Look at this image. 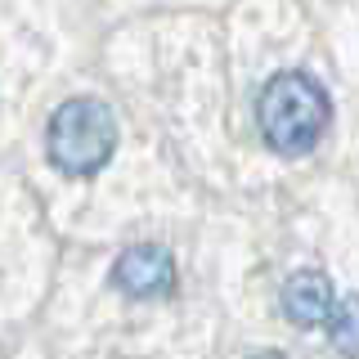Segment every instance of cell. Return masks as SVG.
I'll return each instance as SVG.
<instances>
[{
  "label": "cell",
  "mask_w": 359,
  "mask_h": 359,
  "mask_svg": "<svg viewBox=\"0 0 359 359\" xmlns=\"http://www.w3.org/2000/svg\"><path fill=\"white\" fill-rule=\"evenodd\" d=\"M328 90L314 81L310 72H278L269 76L261 99H256V126L261 140L283 157H306L328 130Z\"/></svg>",
  "instance_id": "1"
},
{
  "label": "cell",
  "mask_w": 359,
  "mask_h": 359,
  "mask_svg": "<svg viewBox=\"0 0 359 359\" xmlns=\"http://www.w3.org/2000/svg\"><path fill=\"white\" fill-rule=\"evenodd\" d=\"M112 149H117V121H112V108L99 104V99H67L50 117L45 153L63 175L86 180L104 171Z\"/></svg>",
  "instance_id": "2"
},
{
  "label": "cell",
  "mask_w": 359,
  "mask_h": 359,
  "mask_svg": "<svg viewBox=\"0 0 359 359\" xmlns=\"http://www.w3.org/2000/svg\"><path fill=\"white\" fill-rule=\"evenodd\" d=\"M112 283L135 301H157L175 292V256L162 243H135L117 256L112 265Z\"/></svg>",
  "instance_id": "3"
},
{
  "label": "cell",
  "mask_w": 359,
  "mask_h": 359,
  "mask_svg": "<svg viewBox=\"0 0 359 359\" xmlns=\"http://www.w3.org/2000/svg\"><path fill=\"white\" fill-rule=\"evenodd\" d=\"M283 314L297 328H319V323H332L337 314V297L328 274L319 269H297V274L283 283Z\"/></svg>",
  "instance_id": "4"
},
{
  "label": "cell",
  "mask_w": 359,
  "mask_h": 359,
  "mask_svg": "<svg viewBox=\"0 0 359 359\" xmlns=\"http://www.w3.org/2000/svg\"><path fill=\"white\" fill-rule=\"evenodd\" d=\"M328 337H332V346L341 355H351V359L359 355V292H355V297H346V301H337Z\"/></svg>",
  "instance_id": "5"
},
{
  "label": "cell",
  "mask_w": 359,
  "mask_h": 359,
  "mask_svg": "<svg viewBox=\"0 0 359 359\" xmlns=\"http://www.w3.org/2000/svg\"><path fill=\"white\" fill-rule=\"evenodd\" d=\"M252 359H283L278 351H261V355H252Z\"/></svg>",
  "instance_id": "6"
}]
</instances>
